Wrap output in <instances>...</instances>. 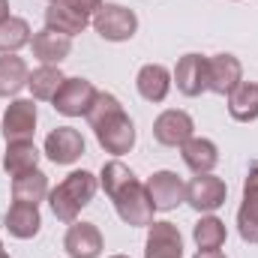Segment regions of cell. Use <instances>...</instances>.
I'll use <instances>...</instances> for the list:
<instances>
[{"instance_id":"5b68a950","label":"cell","mask_w":258,"mask_h":258,"mask_svg":"<svg viewBox=\"0 0 258 258\" xmlns=\"http://www.w3.org/2000/svg\"><path fill=\"white\" fill-rule=\"evenodd\" d=\"M96 93L99 90L93 87V81H87V78H66L51 102H54V111L63 114V117H87Z\"/></svg>"},{"instance_id":"f1b7e54d","label":"cell","mask_w":258,"mask_h":258,"mask_svg":"<svg viewBox=\"0 0 258 258\" xmlns=\"http://www.w3.org/2000/svg\"><path fill=\"white\" fill-rule=\"evenodd\" d=\"M195 258H225V255H222L219 249H198V252H195Z\"/></svg>"},{"instance_id":"e0dca14e","label":"cell","mask_w":258,"mask_h":258,"mask_svg":"<svg viewBox=\"0 0 258 258\" xmlns=\"http://www.w3.org/2000/svg\"><path fill=\"white\" fill-rule=\"evenodd\" d=\"M171 84H174V78H171V72L162 63L141 66L138 75H135V87H138L141 99H147V102H153V105H156V102H165Z\"/></svg>"},{"instance_id":"484cf974","label":"cell","mask_w":258,"mask_h":258,"mask_svg":"<svg viewBox=\"0 0 258 258\" xmlns=\"http://www.w3.org/2000/svg\"><path fill=\"white\" fill-rule=\"evenodd\" d=\"M30 24L18 15H9L0 21V54H18L24 45H30Z\"/></svg>"},{"instance_id":"d6a6232c","label":"cell","mask_w":258,"mask_h":258,"mask_svg":"<svg viewBox=\"0 0 258 258\" xmlns=\"http://www.w3.org/2000/svg\"><path fill=\"white\" fill-rule=\"evenodd\" d=\"M0 258H9V255H6V252H0Z\"/></svg>"},{"instance_id":"7a4b0ae2","label":"cell","mask_w":258,"mask_h":258,"mask_svg":"<svg viewBox=\"0 0 258 258\" xmlns=\"http://www.w3.org/2000/svg\"><path fill=\"white\" fill-rule=\"evenodd\" d=\"M87 123L96 132V141L105 153L123 156L135 147V123L123 111V105L114 93H96V99L87 111Z\"/></svg>"},{"instance_id":"cb8c5ba5","label":"cell","mask_w":258,"mask_h":258,"mask_svg":"<svg viewBox=\"0 0 258 258\" xmlns=\"http://www.w3.org/2000/svg\"><path fill=\"white\" fill-rule=\"evenodd\" d=\"M30 69L24 63V57L18 54H0V99L21 93V87H27Z\"/></svg>"},{"instance_id":"4316f807","label":"cell","mask_w":258,"mask_h":258,"mask_svg":"<svg viewBox=\"0 0 258 258\" xmlns=\"http://www.w3.org/2000/svg\"><path fill=\"white\" fill-rule=\"evenodd\" d=\"M192 237H195V243H198V249H222L228 231H225V222H222L219 216L204 213V216L195 222Z\"/></svg>"},{"instance_id":"836d02e7","label":"cell","mask_w":258,"mask_h":258,"mask_svg":"<svg viewBox=\"0 0 258 258\" xmlns=\"http://www.w3.org/2000/svg\"><path fill=\"white\" fill-rule=\"evenodd\" d=\"M0 252H3V243H0Z\"/></svg>"},{"instance_id":"9a60e30c","label":"cell","mask_w":258,"mask_h":258,"mask_svg":"<svg viewBox=\"0 0 258 258\" xmlns=\"http://www.w3.org/2000/svg\"><path fill=\"white\" fill-rule=\"evenodd\" d=\"M171 78L183 96H201L207 90V57L204 54H183L174 66Z\"/></svg>"},{"instance_id":"3957f363","label":"cell","mask_w":258,"mask_h":258,"mask_svg":"<svg viewBox=\"0 0 258 258\" xmlns=\"http://www.w3.org/2000/svg\"><path fill=\"white\" fill-rule=\"evenodd\" d=\"M99 189V177H93L90 171H72L66 174L63 180L48 192V204H51V213L60 219V222H75L78 213L93 201V195Z\"/></svg>"},{"instance_id":"9c48e42d","label":"cell","mask_w":258,"mask_h":258,"mask_svg":"<svg viewBox=\"0 0 258 258\" xmlns=\"http://www.w3.org/2000/svg\"><path fill=\"white\" fill-rule=\"evenodd\" d=\"M144 258H183V237L174 222H150L147 225V243Z\"/></svg>"},{"instance_id":"7c38bea8","label":"cell","mask_w":258,"mask_h":258,"mask_svg":"<svg viewBox=\"0 0 258 258\" xmlns=\"http://www.w3.org/2000/svg\"><path fill=\"white\" fill-rule=\"evenodd\" d=\"M237 231L243 243H258V165L249 168L243 180V201L237 210Z\"/></svg>"},{"instance_id":"30bf717a","label":"cell","mask_w":258,"mask_h":258,"mask_svg":"<svg viewBox=\"0 0 258 258\" xmlns=\"http://www.w3.org/2000/svg\"><path fill=\"white\" fill-rule=\"evenodd\" d=\"M45 156L54 165H72L84 156V138L72 126H57L45 135Z\"/></svg>"},{"instance_id":"ac0fdd59","label":"cell","mask_w":258,"mask_h":258,"mask_svg":"<svg viewBox=\"0 0 258 258\" xmlns=\"http://www.w3.org/2000/svg\"><path fill=\"white\" fill-rule=\"evenodd\" d=\"M3 225L12 237L18 240H30L39 234L42 228V216H39V207L36 204H21V201H12L6 216H3Z\"/></svg>"},{"instance_id":"4dcf8cb0","label":"cell","mask_w":258,"mask_h":258,"mask_svg":"<svg viewBox=\"0 0 258 258\" xmlns=\"http://www.w3.org/2000/svg\"><path fill=\"white\" fill-rule=\"evenodd\" d=\"M48 3H63V0H48Z\"/></svg>"},{"instance_id":"8992f818","label":"cell","mask_w":258,"mask_h":258,"mask_svg":"<svg viewBox=\"0 0 258 258\" xmlns=\"http://www.w3.org/2000/svg\"><path fill=\"white\" fill-rule=\"evenodd\" d=\"M228 198V186L216 174H195L186 183V204L198 213H216Z\"/></svg>"},{"instance_id":"277c9868","label":"cell","mask_w":258,"mask_h":258,"mask_svg":"<svg viewBox=\"0 0 258 258\" xmlns=\"http://www.w3.org/2000/svg\"><path fill=\"white\" fill-rule=\"evenodd\" d=\"M90 24L105 42H126L138 33V15L120 3H102Z\"/></svg>"},{"instance_id":"44dd1931","label":"cell","mask_w":258,"mask_h":258,"mask_svg":"<svg viewBox=\"0 0 258 258\" xmlns=\"http://www.w3.org/2000/svg\"><path fill=\"white\" fill-rule=\"evenodd\" d=\"M48 174L45 171H39V168H33V171H27V174H18V177H12V201H21V204H36L39 207V201L42 198H48Z\"/></svg>"},{"instance_id":"d4e9b609","label":"cell","mask_w":258,"mask_h":258,"mask_svg":"<svg viewBox=\"0 0 258 258\" xmlns=\"http://www.w3.org/2000/svg\"><path fill=\"white\" fill-rule=\"evenodd\" d=\"M66 81V75L60 72V66H36L27 78V90L33 93V99L39 102H51L60 90V84Z\"/></svg>"},{"instance_id":"1f68e13d","label":"cell","mask_w":258,"mask_h":258,"mask_svg":"<svg viewBox=\"0 0 258 258\" xmlns=\"http://www.w3.org/2000/svg\"><path fill=\"white\" fill-rule=\"evenodd\" d=\"M111 258H129V255H111Z\"/></svg>"},{"instance_id":"8fae6325","label":"cell","mask_w":258,"mask_h":258,"mask_svg":"<svg viewBox=\"0 0 258 258\" xmlns=\"http://www.w3.org/2000/svg\"><path fill=\"white\" fill-rule=\"evenodd\" d=\"M243 81V66L234 54H213L207 57V90L228 96Z\"/></svg>"},{"instance_id":"ba28073f","label":"cell","mask_w":258,"mask_h":258,"mask_svg":"<svg viewBox=\"0 0 258 258\" xmlns=\"http://www.w3.org/2000/svg\"><path fill=\"white\" fill-rule=\"evenodd\" d=\"M192 135H195V120L180 108H168L153 120V138L162 147H183Z\"/></svg>"},{"instance_id":"f546056e","label":"cell","mask_w":258,"mask_h":258,"mask_svg":"<svg viewBox=\"0 0 258 258\" xmlns=\"http://www.w3.org/2000/svg\"><path fill=\"white\" fill-rule=\"evenodd\" d=\"M9 18V0H0V21Z\"/></svg>"},{"instance_id":"603a6c76","label":"cell","mask_w":258,"mask_h":258,"mask_svg":"<svg viewBox=\"0 0 258 258\" xmlns=\"http://www.w3.org/2000/svg\"><path fill=\"white\" fill-rule=\"evenodd\" d=\"M3 168L9 177L27 174L33 168H39V150L33 141H9L6 144V156H3Z\"/></svg>"},{"instance_id":"ffe728a7","label":"cell","mask_w":258,"mask_h":258,"mask_svg":"<svg viewBox=\"0 0 258 258\" xmlns=\"http://www.w3.org/2000/svg\"><path fill=\"white\" fill-rule=\"evenodd\" d=\"M87 24H90V18L81 15L78 9H72L69 3H48V9H45V27L54 33H63L69 39L75 33H84Z\"/></svg>"},{"instance_id":"83f0119b","label":"cell","mask_w":258,"mask_h":258,"mask_svg":"<svg viewBox=\"0 0 258 258\" xmlns=\"http://www.w3.org/2000/svg\"><path fill=\"white\" fill-rule=\"evenodd\" d=\"M63 3H69L72 9H78L81 15H87V18H93L96 15V9L105 3V0H63Z\"/></svg>"},{"instance_id":"5bb4252c","label":"cell","mask_w":258,"mask_h":258,"mask_svg":"<svg viewBox=\"0 0 258 258\" xmlns=\"http://www.w3.org/2000/svg\"><path fill=\"white\" fill-rule=\"evenodd\" d=\"M63 249L69 258H99L102 252V234L93 222H69L63 237Z\"/></svg>"},{"instance_id":"52a82bcc","label":"cell","mask_w":258,"mask_h":258,"mask_svg":"<svg viewBox=\"0 0 258 258\" xmlns=\"http://www.w3.org/2000/svg\"><path fill=\"white\" fill-rule=\"evenodd\" d=\"M36 105L33 99H12L3 111V138L9 141H33L36 132Z\"/></svg>"},{"instance_id":"d6986e66","label":"cell","mask_w":258,"mask_h":258,"mask_svg":"<svg viewBox=\"0 0 258 258\" xmlns=\"http://www.w3.org/2000/svg\"><path fill=\"white\" fill-rule=\"evenodd\" d=\"M180 156H183V165H186L192 174H213V168H216V162H219V147H216L210 138L192 135V138L180 147Z\"/></svg>"},{"instance_id":"2e32d148","label":"cell","mask_w":258,"mask_h":258,"mask_svg":"<svg viewBox=\"0 0 258 258\" xmlns=\"http://www.w3.org/2000/svg\"><path fill=\"white\" fill-rule=\"evenodd\" d=\"M30 48H33V57L42 66H60L72 54V39L63 36V33H54V30L42 27L39 33H33Z\"/></svg>"},{"instance_id":"7402d4cb","label":"cell","mask_w":258,"mask_h":258,"mask_svg":"<svg viewBox=\"0 0 258 258\" xmlns=\"http://www.w3.org/2000/svg\"><path fill=\"white\" fill-rule=\"evenodd\" d=\"M228 114L237 123H252V120H258V84L240 81L228 93Z\"/></svg>"},{"instance_id":"4fadbf2b","label":"cell","mask_w":258,"mask_h":258,"mask_svg":"<svg viewBox=\"0 0 258 258\" xmlns=\"http://www.w3.org/2000/svg\"><path fill=\"white\" fill-rule=\"evenodd\" d=\"M144 186L156 210H174L186 201V183L174 171H156Z\"/></svg>"},{"instance_id":"6da1fadb","label":"cell","mask_w":258,"mask_h":258,"mask_svg":"<svg viewBox=\"0 0 258 258\" xmlns=\"http://www.w3.org/2000/svg\"><path fill=\"white\" fill-rule=\"evenodd\" d=\"M99 186L114 201V210H117V216L126 225H132V228H147L153 222L156 207H153V201L147 195V186L132 174V168L123 165L120 159H111V162L102 165Z\"/></svg>"}]
</instances>
